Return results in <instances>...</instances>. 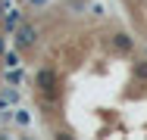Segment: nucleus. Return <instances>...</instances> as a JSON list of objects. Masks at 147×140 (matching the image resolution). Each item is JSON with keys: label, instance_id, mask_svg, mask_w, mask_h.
I'll return each mask as SVG.
<instances>
[{"label": "nucleus", "instance_id": "1", "mask_svg": "<svg viewBox=\"0 0 147 140\" xmlns=\"http://www.w3.org/2000/svg\"><path fill=\"white\" fill-rule=\"evenodd\" d=\"M34 87H38L47 100H59V75H57V69H50V65L38 69V72H34Z\"/></svg>", "mask_w": 147, "mask_h": 140}, {"label": "nucleus", "instance_id": "2", "mask_svg": "<svg viewBox=\"0 0 147 140\" xmlns=\"http://www.w3.org/2000/svg\"><path fill=\"white\" fill-rule=\"evenodd\" d=\"M110 50L119 56H128L135 50V37L128 34V31H116V34H110Z\"/></svg>", "mask_w": 147, "mask_h": 140}, {"label": "nucleus", "instance_id": "3", "mask_svg": "<svg viewBox=\"0 0 147 140\" xmlns=\"http://www.w3.org/2000/svg\"><path fill=\"white\" fill-rule=\"evenodd\" d=\"M13 37H16V47H19V50H28V47H34V44H38V37H41V34H38V28H34V25L22 22V25H19V31H16Z\"/></svg>", "mask_w": 147, "mask_h": 140}, {"label": "nucleus", "instance_id": "4", "mask_svg": "<svg viewBox=\"0 0 147 140\" xmlns=\"http://www.w3.org/2000/svg\"><path fill=\"white\" fill-rule=\"evenodd\" d=\"M22 9H9L6 16H3V31H9V34H16L19 31V25H22Z\"/></svg>", "mask_w": 147, "mask_h": 140}, {"label": "nucleus", "instance_id": "5", "mask_svg": "<svg viewBox=\"0 0 147 140\" xmlns=\"http://www.w3.org/2000/svg\"><path fill=\"white\" fill-rule=\"evenodd\" d=\"M131 78L147 84V59H135V62H131Z\"/></svg>", "mask_w": 147, "mask_h": 140}, {"label": "nucleus", "instance_id": "6", "mask_svg": "<svg viewBox=\"0 0 147 140\" xmlns=\"http://www.w3.org/2000/svg\"><path fill=\"white\" fill-rule=\"evenodd\" d=\"M19 62H22V59H19V47H13V50L3 53V65H6V69H19Z\"/></svg>", "mask_w": 147, "mask_h": 140}, {"label": "nucleus", "instance_id": "7", "mask_svg": "<svg viewBox=\"0 0 147 140\" xmlns=\"http://www.w3.org/2000/svg\"><path fill=\"white\" fill-rule=\"evenodd\" d=\"M13 118H16L19 125H28V121H31V115H28L25 109H16V115H13Z\"/></svg>", "mask_w": 147, "mask_h": 140}, {"label": "nucleus", "instance_id": "8", "mask_svg": "<svg viewBox=\"0 0 147 140\" xmlns=\"http://www.w3.org/2000/svg\"><path fill=\"white\" fill-rule=\"evenodd\" d=\"M6 100H9L13 106H16V103H19V93H16V90H6Z\"/></svg>", "mask_w": 147, "mask_h": 140}, {"label": "nucleus", "instance_id": "9", "mask_svg": "<svg viewBox=\"0 0 147 140\" xmlns=\"http://www.w3.org/2000/svg\"><path fill=\"white\" fill-rule=\"evenodd\" d=\"M6 53V37H3V34H0V56Z\"/></svg>", "mask_w": 147, "mask_h": 140}, {"label": "nucleus", "instance_id": "10", "mask_svg": "<svg viewBox=\"0 0 147 140\" xmlns=\"http://www.w3.org/2000/svg\"><path fill=\"white\" fill-rule=\"evenodd\" d=\"M31 6H44V3H47V0H28Z\"/></svg>", "mask_w": 147, "mask_h": 140}]
</instances>
